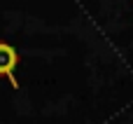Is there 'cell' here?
Returning a JSON list of instances; mask_svg holds the SVG:
<instances>
[{"label": "cell", "mask_w": 133, "mask_h": 124, "mask_svg": "<svg viewBox=\"0 0 133 124\" xmlns=\"http://www.w3.org/2000/svg\"><path fill=\"white\" fill-rule=\"evenodd\" d=\"M19 66V54L16 49L9 45V42H0V75H5L9 80V84L16 89V77H14V70Z\"/></svg>", "instance_id": "6da1fadb"}]
</instances>
